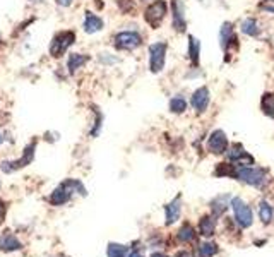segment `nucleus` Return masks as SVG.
Returning a JSON list of instances; mask_svg holds the SVG:
<instances>
[{"instance_id":"obj_1","label":"nucleus","mask_w":274,"mask_h":257,"mask_svg":"<svg viewBox=\"0 0 274 257\" xmlns=\"http://www.w3.org/2000/svg\"><path fill=\"white\" fill-rule=\"evenodd\" d=\"M74 192L86 195L84 185H82L79 180H67V182H64L62 185L57 187V189L53 190L52 195H50V202H52L53 206H62V204H66V202L70 201V197Z\"/></svg>"},{"instance_id":"obj_2","label":"nucleus","mask_w":274,"mask_h":257,"mask_svg":"<svg viewBox=\"0 0 274 257\" xmlns=\"http://www.w3.org/2000/svg\"><path fill=\"white\" fill-rule=\"evenodd\" d=\"M237 177H239V180L241 182L248 184V185H254L257 187V189H262V187H266V184H268V175H266L264 170L261 168H250V166H243V168H239V172H237Z\"/></svg>"},{"instance_id":"obj_3","label":"nucleus","mask_w":274,"mask_h":257,"mask_svg":"<svg viewBox=\"0 0 274 257\" xmlns=\"http://www.w3.org/2000/svg\"><path fill=\"white\" fill-rule=\"evenodd\" d=\"M230 206H232L233 215H235V221L239 223L241 228H248L252 225V211L243 202V199H240V197L232 199V201H230Z\"/></svg>"},{"instance_id":"obj_4","label":"nucleus","mask_w":274,"mask_h":257,"mask_svg":"<svg viewBox=\"0 0 274 257\" xmlns=\"http://www.w3.org/2000/svg\"><path fill=\"white\" fill-rule=\"evenodd\" d=\"M167 59V45L165 43H154L149 46V69L151 72H161Z\"/></svg>"},{"instance_id":"obj_5","label":"nucleus","mask_w":274,"mask_h":257,"mask_svg":"<svg viewBox=\"0 0 274 257\" xmlns=\"http://www.w3.org/2000/svg\"><path fill=\"white\" fill-rule=\"evenodd\" d=\"M142 38L137 35L136 31H122L115 36V48L117 50H136L137 46H140Z\"/></svg>"},{"instance_id":"obj_6","label":"nucleus","mask_w":274,"mask_h":257,"mask_svg":"<svg viewBox=\"0 0 274 257\" xmlns=\"http://www.w3.org/2000/svg\"><path fill=\"white\" fill-rule=\"evenodd\" d=\"M34 147H36L34 143L30 144V146H26L24 154L19 158V160H16V161H3L2 166H0V168H2V172L3 173H12V172H16V170L28 166L31 161H33V158H34Z\"/></svg>"},{"instance_id":"obj_7","label":"nucleus","mask_w":274,"mask_h":257,"mask_svg":"<svg viewBox=\"0 0 274 257\" xmlns=\"http://www.w3.org/2000/svg\"><path fill=\"white\" fill-rule=\"evenodd\" d=\"M165 14H167V3H165V0H156V2H153L146 9L144 19L153 28H158L161 24V21H163Z\"/></svg>"},{"instance_id":"obj_8","label":"nucleus","mask_w":274,"mask_h":257,"mask_svg":"<svg viewBox=\"0 0 274 257\" xmlns=\"http://www.w3.org/2000/svg\"><path fill=\"white\" fill-rule=\"evenodd\" d=\"M74 39H75L74 33H70V31L59 33V35L53 38V41L50 43V53H52L53 57H62L64 52L74 43Z\"/></svg>"},{"instance_id":"obj_9","label":"nucleus","mask_w":274,"mask_h":257,"mask_svg":"<svg viewBox=\"0 0 274 257\" xmlns=\"http://www.w3.org/2000/svg\"><path fill=\"white\" fill-rule=\"evenodd\" d=\"M207 146H209V151H211V153H216V154L225 153L226 147H228L226 134L223 132V130H214V132L211 134V137H209Z\"/></svg>"},{"instance_id":"obj_10","label":"nucleus","mask_w":274,"mask_h":257,"mask_svg":"<svg viewBox=\"0 0 274 257\" xmlns=\"http://www.w3.org/2000/svg\"><path fill=\"white\" fill-rule=\"evenodd\" d=\"M190 105L194 107V110L197 113H204L206 108L209 105V89L207 88H199L196 93L192 95V100H190Z\"/></svg>"},{"instance_id":"obj_11","label":"nucleus","mask_w":274,"mask_h":257,"mask_svg":"<svg viewBox=\"0 0 274 257\" xmlns=\"http://www.w3.org/2000/svg\"><path fill=\"white\" fill-rule=\"evenodd\" d=\"M173 28L176 31H185V17H183V3L182 0H173Z\"/></svg>"},{"instance_id":"obj_12","label":"nucleus","mask_w":274,"mask_h":257,"mask_svg":"<svg viewBox=\"0 0 274 257\" xmlns=\"http://www.w3.org/2000/svg\"><path fill=\"white\" fill-rule=\"evenodd\" d=\"M180 211H182V199H180V195H178V197H175L170 202V204L165 208V213H167V225L168 226L173 225V223H175L176 220L180 218Z\"/></svg>"},{"instance_id":"obj_13","label":"nucleus","mask_w":274,"mask_h":257,"mask_svg":"<svg viewBox=\"0 0 274 257\" xmlns=\"http://www.w3.org/2000/svg\"><path fill=\"white\" fill-rule=\"evenodd\" d=\"M23 247L21 245V242L17 240V237L16 235H12V233H3L2 237H0V251H3V252H14V251H19V249Z\"/></svg>"},{"instance_id":"obj_14","label":"nucleus","mask_w":274,"mask_h":257,"mask_svg":"<svg viewBox=\"0 0 274 257\" xmlns=\"http://www.w3.org/2000/svg\"><path fill=\"white\" fill-rule=\"evenodd\" d=\"M103 30V19L95 14L88 12L86 14V19H84V31L88 35H95V33L102 31Z\"/></svg>"},{"instance_id":"obj_15","label":"nucleus","mask_w":274,"mask_h":257,"mask_svg":"<svg viewBox=\"0 0 274 257\" xmlns=\"http://www.w3.org/2000/svg\"><path fill=\"white\" fill-rule=\"evenodd\" d=\"M235 39V33H233V26L230 23H225L219 30V43H221L223 48H228L230 43Z\"/></svg>"},{"instance_id":"obj_16","label":"nucleus","mask_w":274,"mask_h":257,"mask_svg":"<svg viewBox=\"0 0 274 257\" xmlns=\"http://www.w3.org/2000/svg\"><path fill=\"white\" fill-rule=\"evenodd\" d=\"M216 230V220L212 216H203L199 221V231L203 237H212Z\"/></svg>"},{"instance_id":"obj_17","label":"nucleus","mask_w":274,"mask_h":257,"mask_svg":"<svg viewBox=\"0 0 274 257\" xmlns=\"http://www.w3.org/2000/svg\"><path fill=\"white\" fill-rule=\"evenodd\" d=\"M259 218H261V221L264 223V225H269V223L273 221L274 209H273V206L269 204V202L262 201L261 204H259Z\"/></svg>"},{"instance_id":"obj_18","label":"nucleus","mask_w":274,"mask_h":257,"mask_svg":"<svg viewBox=\"0 0 274 257\" xmlns=\"http://www.w3.org/2000/svg\"><path fill=\"white\" fill-rule=\"evenodd\" d=\"M86 62H88V57L86 55H82V53H72V55H68V62H67L68 72L74 74V72L77 71V69H81Z\"/></svg>"},{"instance_id":"obj_19","label":"nucleus","mask_w":274,"mask_h":257,"mask_svg":"<svg viewBox=\"0 0 274 257\" xmlns=\"http://www.w3.org/2000/svg\"><path fill=\"white\" fill-rule=\"evenodd\" d=\"M232 201V197L230 195H221V197H216L214 201L211 202V209H212V215L214 216H219L225 213L226 206H228V202Z\"/></svg>"},{"instance_id":"obj_20","label":"nucleus","mask_w":274,"mask_h":257,"mask_svg":"<svg viewBox=\"0 0 274 257\" xmlns=\"http://www.w3.org/2000/svg\"><path fill=\"white\" fill-rule=\"evenodd\" d=\"M199 53H201V43L197 38L189 36V57L192 60V64L199 62Z\"/></svg>"},{"instance_id":"obj_21","label":"nucleus","mask_w":274,"mask_h":257,"mask_svg":"<svg viewBox=\"0 0 274 257\" xmlns=\"http://www.w3.org/2000/svg\"><path fill=\"white\" fill-rule=\"evenodd\" d=\"M108 257H127L129 256V249L122 244H110L106 249Z\"/></svg>"},{"instance_id":"obj_22","label":"nucleus","mask_w":274,"mask_h":257,"mask_svg":"<svg viewBox=\"0 0 274 257\" xmlns=\"http://www.w3.org/2000/svg\"><path fill=\"white\" fill-rule=\"evenodd\" d=\"M241 31L248 36H257L259 35V26L255 23V19H245L241 23Z\"/></svg>"},{"instance_id":"obj_23","label":"nucleus","mask_w":274,"mask_h":257,"mask_svg":"<svg viewBox=\"0 0 274 257\" xmlns=\"http://www.w3.org/2000/svg\"><path fill=\"white\" fill-rule=\"evenodd\" d=\"M194 238H196V231H194V228L190 226V225H183L178 230V240H182V242H192Z\"/></svg>"},{"instance_id":"obj_24","label":"nucleus","mask_w":274,"mask_h":257,"mask_svg":"<svg viewBox=\"0 0 274 257\" xmlns=\"http://www.w3.org/2000/svg\"><path fill=\"white\" fill-rule=\"evenodd\" d=\"M262 110H264L266 115L274 118V95H271V93H268L262 98Z\"/></svg>"},{"instance_id":"obj_25","label":"nucleus","mask_w":274,"mask_h":257,"mask_svg":"<svg viewBox=\"0 0 274 257\" xmlns=\"http://www.w3.org/2000/svg\"><path fill=\"white\" fill-rule=\"evenodd\" d=\"M185 108H187V101L183 100L182 96L171 98V101H170V110L173 111V113H182V111H185Z\"/></svg>"},{"instance_id":"obj_26","label":"nucleus","mask_w":274,"mask_h":257,"mask_svg":"<svg viewBox=\"0 0 274 257\" xmlns=\"http://www.w3.org/2000/svg\"><path fill=\"white\" fill-rule=\"evenodd\" d=\"M199 254L201 257H212L218 254V245L216 244H211V242H206L199 247Z\"/></svg>"},{"instance_id":"obj_27","label":"nucleus","mask_w":274,"mask_h":257,"mask_svg":"<svg viewBox=\"0 0 274 257\" xmlns=\"http://www.w3.org/2000/svg\"><path fill=\"white\" fill-rule=\"evenodd\" d=\"M95 113H96V120H95V129H91V136H98L100 127H102V120H103V115L98 110H95Z\"/></svg>"},{"instance_id":"obj_28","label":"nucleus","mask_w":274,"mask_h":257,"mask_svg":"<svg viewBox=\"0 0 274 257\" xmlns=\"http://www.w3.org/2000/svg\"><path fill=\"white\" fill-rule=\"evenodd\" d=\"M216 173H218L219 177H223V175H233V170L230 168V166L226 165V163H221V166H218Z\"/></svg>"},{"instance_id":"obj_29","label":"nucleus","mask_w":274,"mask_h":257,"mask_svg":"<svg viewBox=\"0 0 274 257\" xmlns=\"http://www.w3.org/2000/svg\"><path fill=\"white\" fill-rule=\"evenodd\" d=\"M57 3H59V5H62V7H68L72 3V0H57Z\"/></svg>"},{"instance_id":"obj_30","label":"nucleus","mask_w":274,"mask_h":257,"mask_svg":"<svg viewBox=\"0 0 274 257\" xmlns=\"http://www.w3.org/2000/svg\"><path fill=\"white\" fill-rule=\"evenodd\" d=\"M175 257H192V254H190V252H187V251H182V252H178Z\"/></svg>"},{"instance_id":"obj_31","label":"nucleus","mask_w":274,"mask_h":257,"mask_svg":"<svg viewBox=\"0 0 274 257\" xmlns=\"http://www.w3.org/2000/svg\"><path fill=\"white\" fill-rule=\"evenodd\" d=\"M127 257H142V254H140V252H137V251H132Z\"/></svg>"},{"instance_id":"obj_32","label":"nucleus","mask_w":274,"mask_h":257,"mask_svg":"<svg viewBox=\"0 0 274 257\" xmlns=\"http://www.w3.org/2000/svg\"><path fill=\"white\" fill-rule=\"evenodd\" d=\"M3 215H5V208H3V206L0 204V221L3 220Z\"/></svg>"},{"instance_id":"obj_33","label":"nucleus","mask_w":274,"mask_h":257,"mask_svg":"<svg viewBox=\"0 0 274 257\" xmlns=\"http://www.w3.org/2000/svg\"><path fill=\"white\" fill-rule=\"evenodd\" d=\"M151 257H167V256H165V254H161V252H154V254L151 256Z\"/></svg>"},{"instance_id":"obj_34","label":"nucleus","mask_w":274,"mask_h":257,"mask_svg":"<svg viewBox=\"0 0 274 257\" xmlns=\"http://www.w3.org/2000/svg\"><path fill=\"white\" fill-rule=\"evenodd\" d=\"M2 141H3V137H2V134H0V144H2Z\"/></svg>"}]
</instances>
